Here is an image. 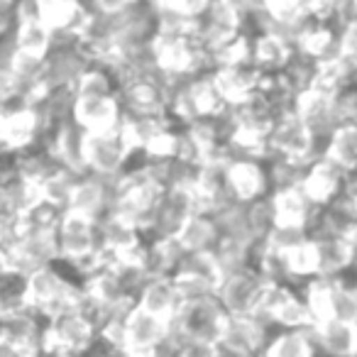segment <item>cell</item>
<instances>
[{
    "label": "cell",
    "instance_id": "e0dca14e",
    "mask_svg": "<svg viewBox=\"0 0 357 357\" xmlns=\"http://www.w3.org/2000/svg\"><path fill=\"white\" fill-rule=\"evenodd\" d=\"M284 255V267H287L289 279H303L308 282L311 277H318V248L316 240L308 238L298 240V243L289 245V248H279Z\"/></svg>",
    "mask_w": 357,
    "mask_h": 357
},
{
    "label": "cell",
    "instance_id": "ac0fdd59",
    "mask_svg": "<svg viewBox=\"0 0 357 357\" xmlns=\"http://www.w3.org/2000/svg\"><path fill=\"white\" fill-rule=\"evenodd\" d=\"M105 206H108V194H105V186L100 178H79V181H74L66 208L79 211V213L98 220Z\"/></svg>",
    "mask_w": 357,
    "mask_h": 357
},
{
    "label": "cell",
    "instance_id": "6da1fadb",
    "mask_svg": "<svg viewBox=\"0 0 357 357\" xmlns=\"http://www.w3.org/2000/svg\"><path fill=\"white\" fill-rule=\"evenodd\" d=\"M74 123L84 130H108L120 125V105L108 79L98 71H86L76 81Z\"/></svg>",
    "mask_w": 357,
    "mask_h": 357
},
{
    "label": "cell",
    "instance_id": "603a6c76",
    "mask_svg": "<svg viewBox=\"0 0 357 357\" xmlns=\"http://www.w3.org/2000/svg\"><path fill=\"white\" fill-rule=\"evenodd\" d=\"M352 3V13H357V0H350Z\"/></svg>",
    "mask_w": 357,
    "mask_h": 357
},
{
    "label": "cell",
    "instance_id": "8992f818",
    "mask_svg": "<svg viewBox=\"0 0 357 357\" xmlns=\"http://www.w3.org/2000/svg\"><path fill=\"white\" fill-rule=\"evenodd\" d=\"M25 303L54 316V313L64 311V308L76 306V296H74V289L45 264V267H37L27 274Z\"/></svg>",
    "mask_w": 357,
    "mask_h": 357
},
{
    "label": "cell",
    "instance_id": "ffe728a7",
    "mask_svg": "<svg viewBox=\"0 0 357 357\" xmlns=\"http://www.w3.org/2000/svg\"><path fill=\"white\" fill-rule=\"evenodd\" d=\"M22 89V79L13 61H0V103L15 98Z\"/></svg>",
    "mask_w": 357,
    "mask_h": 357
},
{
    "label": "cell",
    "instance_id": "44dd1931",
    "mask_svg": "<svg viewBox=\"0 0 357 357\" xmlns=\"http://www.w3.org/2000/svg\"><path fill=\"white\" fill-rule=\"evenodd\" d=\"M139 0H93V6L98 8L103 15H110V17H118L123 13L132 10L137 6Z\"/></svg>",
    "mask_w": 357,
    "mask_h": 357
},
{
    "label": "cell",
    "instance_id": "30bf717a",
    "mask_svg": "<svg viewBox=\"0 0 357 357\" xmlns=\"http://www.w3.org/2000/svg\"><path fill=\"white\" fill-rule=\"evenodd\" d=\"M318 248V269L323 277H337L355 264V243L342 233H316L311 235Z\"/></svg>",
    "mask_w": 357,
    "mask_h": 357
},
{
    "label": "cell",
    "instance_id": "4fadbf2b",
    "mask_svg": "<svg viewBox=\"0 0 357 357\" xmlns=\"http://www.w3.org/2000/svg\"><path fill=\"white\" fill-rule=\"evenodd\" d=\"M294 42L277 30H264L252 45V61L264 74H279L294 56Z\"/></svg>",
    "mask_w": 357,
    "mask_h": 357
},
{
    "label": "cell",
    "instance_id": "7402d4cb",
    "mask_svg": "<svg viewBox=\"0 0 357 357\" xmlns=\"http://www.w3.org/2000/svg\"><path fill=\"white\" fill-rule=\"evenodd\" d=\"M350 189H352V194H355V199H357V172L350 174Z\"/></svg>",
    "mask_w": 357,
    "mask_h": 357
},
{
    "label": "cell",
    "instance_id": "ba28073f",
    "mask_svg": "<svg viewBox=\"0 0 357 357\" xmlns=\"http://www.w3.org/2000/svg\"><path fill=\"white\" fill-rule=\"evenodd\" d=\"M347 184H350V172H345L340 164H335L333 159H328L326 154H321V157H316L306 167L301 189L306 191V196L316 206H326V204H331Z\"/></svg>",
    "mask_w": 357,
    "mask_h": 357
},
{
    "label": "cell",
    "instance_id": "277c9868",
    "mask_svg": "<svg viewBox=\"0 0 357 357\" xmlns=\"http://www.w3.org/2000/svg\"><path fill=\"white\" fill-rule=\"evenodd\" d=\"M172 337V321L157 313L147 311L137 303L132 311L123 316L120 326V347L135 355H149L157 352L164 342Z\"/></svg>",
    "mask_w": 357,
    "mask_h": 357
},
{
    "label": "cell",
    "instance_id": "52a82bcc",
    "mask_svg": "<svg viewBox=\"0 0 357 357\" xmlns=\"http://www.w3.org/2000/svg\"><path fill=\"white\" fill-rule=\"evenodd\" d=\"M96 335V326L81 308L71 306L52 316V328L47 333V345L59 352L86 350Z\"/></svg>",
    "mask_w": 357,
    "mask_h": 357
},
{
    "label": "cell",
    "instance_id": "2e32d148",
    "mask_svg": "<svg viewBox=\"0 0 357 357\" xmlns=\"http://www.w3.org/2000/svg\"><path fill=\"white\" fill-rule=\"evenodd\" d=\"M328 159L340 164L345 172H357V123H340L333 128L323 149Z\"/></svg>",
    "mask_w": 357,
    "mask_h": 357
},
{
    "label": "cell",
    "instance_id": "9a60e30c",
    "mask_svg": "<svg viewBox=\"0 0 357 357\" xmlns=\"http://www.w3.org/2000/svg\"><path fill=\"white\" fill-rule=\"evenodd\" d=\"M52 32L54 30H52L37 13L25 15L17 22L15 52L25 56H35V59H45V54L50 52V45H52Z\"/></svg>",
    "mask_w": 357,
    "mask_h": 357
},
{
    "label": "cell",
    "instance_id": "9c48e42d",
    "mask_svg": "<svg viewBox=\"0 0 357 357\" xmlns=\"http://www.w3.org/2000/svg\"><path fill=\"white\" fill-rule=\"evenodd\" d=\"M228 196L238 204H252L267 189V174L255 159H235L225 167Z\"/></svg>",
    "mask_w": 357,
    "mask_h": 357
},
{
    "label": "cell",
    "instance_id": "7c38bea8",
    "mask_svg": "<svg viewBox=\"0 0 357 357\" xmlns=\"http://www.w3.org/2000/svg\"><path fill=\"white\" fill-rule=\"evenodd\" d=\"M37 130H40V118L32 105H20L15 110L0 113V144L6 149H22L32 144Z\"/></svg>",
    "mask_w": 357,
    "mask_h": 357
},
{
    "label": "cell",
    "instance_id": "5b68a950",
    "mask_svg": "<svg viewBox=\"0 0 357 357\" xmlns=\"http://www.w3.org/2000/svg\"><path fill=\"white\" fill-rule=\"evenodd\" d=\"M54 235H56L59 255L74 259V262L91 259L98 255V250H96L98 225H96V218H91V215H84V213H79V211L66 208L64 215L56 220Z\"/></svg>",
    "mask_w": 357,
    "mask_h": 357
},
{
    "label": "cell",
    "instance_id": "d6986e66",
    "mask_svg": "<svg viewBox=\"0 0 357 357\" xmlns=\"http://www.w3.org/2000/svg\"><path fill=\"white\" fill-rule=\"evenodd\" d=\"M267 355L277 357H306L318 352V342L313 337L311 326L301 328H284L279 335H274V340L264 347Z\"/></svg>",
    "mask_w": 357,
    "mask_h": 357
},
{
    "label": "cell",
    "instance_id": "8fae6325",
    "mask_svg": "<svg viewBox=\"0 0 357 357\" xmlns=\"http://www.w3.org/2000/svg\"><path fill=\"white\" fill-rule=\"evenodd\" d=\"M318 350L331 355H357V323L342 318H323L311 326Z\"/></svg>",
    "mask_w": 357,
    "mask_h": 357
},
{
    "label": "cell",
    "instance_id": "3957f363",
    "mask_svg": "<svg viewBox=\"0 0 357 357\" xmlns=\"http://www.w3.org/2000/svg\"><path fill=\"white\" fill-rule=\"evenodd\" d=\"M269 152L274 157L313 162L316 157H321L323 149H318V137L311 125L296 110H287L274 120L272 130H269Z\"/></svg>",
    "mask_w": 357,
    "mask_h": 357
},
{
    "label": "cell",
    "instance_id": "7a4b0ae2",
    "mask_svg": "<svg viewBox=\"0 0 357 357\" xmlns=\"http://www.w3.org/2000/svg\"><path fill=\"white\" fill-rule=\"evenodd\" d=\"M132 149L135 144L123 123L108 130H84L81 159H84V167H89L91 172L100 174V176L120 172V167Z\"/></svg>",
    "mask_w": 357,
    "mask_h": 357
},
{
    "label": "cell",
    "instance_id": "5bb4252c",
    "mask_svg": "<svg viewBox=\"0 0 357 357\" xmlns=\"http://www.w3.org/2000/svg\"><path fill=\"white\" fill-rule=\"evenodd\" d=\"M181 301H184V298L178 294V287H176V282H174V277H164V274L149 279L142 289V296H139V306L157 313V316H162V318H169V321H174Z\"/></svg>",
    "mask_w": 357,
    "mask_h": 357
}]
</instances>
